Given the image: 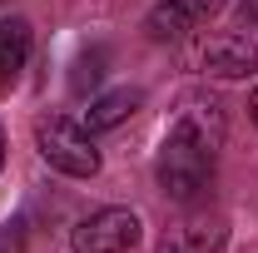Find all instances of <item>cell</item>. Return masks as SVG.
Wrapping results in <instances>:
<instances>
[{"instance_id": "5", "label": "cell", "mask_w": 258, "mask_h": 253, "mask_svg": "<svg viewBox=\"0 0 258 253\" xmlns=\"http://www.w3.org/2000/svg\"><path fill=\"white\" fill-rule=\"evenodd\" d=\"M199 70L209 80H248L258 75V45L248 35H214L199 50Z\"/></svg>"}, {"instance_id": "12", "label": "cell", "mask_w": 258, "mask_h": 253, "mask_svg": "<svg viewBox=\"0 0 258 253\" xmlns=\"http://www.w3.org/2000/svg\"><path fill=\"white\" fill-rule=\"evenodd\" d=\"M238 10H243V20H253V25H258V0H238Z\"/></svg>"}, {"instance_id": "14", "label": "cell", "mask_w": 258, "mask_h": 253, "mask_svg": "<svg viewBox=\"0 0 258 253\" xmlns=\"http://www.w3.org/2000/svg\"><path fill=\"white\" fill-rule=\"evenodd\" d=\"M253 119H258V90H253Z\"/></svg>"}, {"instance_id": "3", "label": "cell", "mask_w": 258, "mask_h": 253, "mask_svg": "<svg viewBox=\"0 0 258 253\" xmlns=\"http://www.w3.org/2000/svg\"><path fill=\"white\" fill-rule=\"evenodd\" d=\"M139 243V214L134 209H99L75 223L70 248L75 253H129Z\"/></svg>"}, {"instance_id": "1", "label": "cell", "mask_w": 258, "mask_h": 253, "mask_svg": "<svg viewBox=\"0 0 258 253\" xmlns=\"http://www.w3.org/2000/svg\"><path fill=\"white\" fill-rule=\"evenodd\" d=\"M214 184V149L204 139H194L189 129L169 124L159 149V189L179 204H199Z\"/></svg>"}, {"instance_id": "9", "label": "cell", "mask_w": 258, "mask_h": 253, "mask_svg": "<svg viewBox=\"0 0 258 253\" xmlns=\"http://www.w3.org/2000/svg\"><path fill=\"white\" fill-rule=\"evenodd\" d=\"M25 55H30V20H20V15L0 20V75H15Z\"/></svg>"}, {"instance_id": "6", "label": "cell", "mask_w": 258, "mask_h": 253, "mask_svg": "<svg viewBox=\"0 0 258 253\" xmlns=\"http://www.w3.org/2000/svg\"><path fill=\"white\" fill-rule=\"evenodd\" d=\"M174 124L189 129L194 139H204L209 149H219V144H224V104H219L214 95H184Z\"/></svg>"}, {"instance_id": "8", "label": "cell", "mask_w": 258, "mask_h": 253, "mask_svg": "<svg viewBox=\"0 0 258 253\" xmlns=\"http://www.w3.org/2000/svg\"><path fill=\"white\" fill-rule=\"evenodd\" d=\"M139 104H144V95H139V90H109V95H99L95 104L85 109V129H90V134H104V129L124 124Z\"/></svg>"}, {"instance_id": "7", "label": "cell", "mask_w": 258, "mask_h": 253, "mask_svg": "<svg viewBox=\"0 0 258 253\" xmlns=\"http://www.w3.org/2000/svg\"><path fill=\"white\" fill-rule=\"evenodd\" d=\"M219 243H224V223L219 219H194L184 228H174V233H164L159 253H219Z\"/></svg>"}, {"instance_id": "11", "label": "cell", "mask_w": 258, "mask_h": 253, "mask_svg": "<svg viewBox=\"0 0 258 253\" xmlns=\"http://www.w3.org/2000/svg\"><path fill=\"white\" fill-rule=\"evenodd\" d=\"M0 253H25V223H5L0 228Z\"/></svg>"}, {"instance_id": "10", "label": "cell", "mask_w": 258, "mask_h": 253, "mask_svg": "<svg viewBox=\"0 0 258 253\" xmlns=\"http://www.w3.org/2000/svg\"><path fill=\"white\" fill-rule=\"evenodd\" d=\"M104 60H109V55H104V50H85V55H80V60H75V75H70V85H75V90H95L99 80H104Z\"/></svg>"}, {"instance_id": "2", "label": "cell", "mask_w": 258, "mask_h": 253, "mask_svg": "<svg viewBox=\"0 0 258 253\" xmlns=\"http://www.w3.org/2000/svg\"><path fill=\"white\" fill-rule=\"evenodd\" d=\"M35 149L50 169H60L70 179H95L99 174V149H95V134L64 114H40L35 119Z\"/></svg>"}, {"instance_id": "13", "label": "cell", "mask_w": 258, "mask_h": 253, "mask_svg": "<svg viewBox=\"0 0 258 253\" xmlns=\"http://www.w3.org/2000/svg\"><path fill=\"white\" fill-rule=\"evenodd\" d=\"M0 169H5V129H0Z\"/></svg>"}, {"instance_id": "4", "label": "cell", "mask_w": 258, "mask_h": 253, "mask_svg": "<svg viewBox=\"0 0 258 253\" xmlns=\"http://www.w3.org/2000/svg\"><path fill=\"white\" fill-rule=\"evenodd\" d=\"M224 10V0H159L149 15H144V30H149V40H184L189 30H199V25H209L214 15Z\"/></svg>"}]
</instances>
